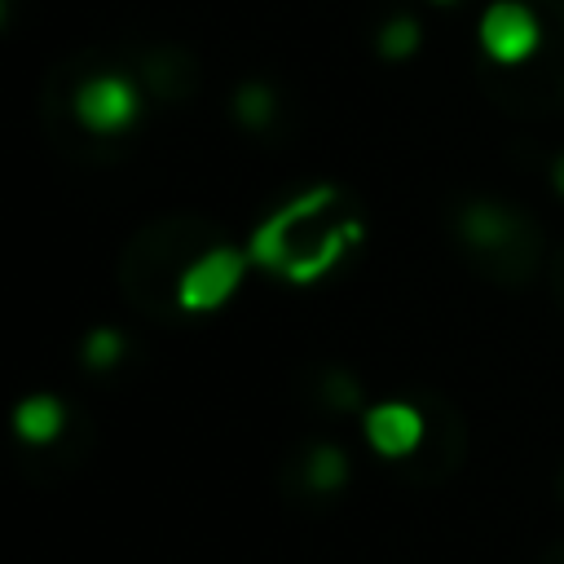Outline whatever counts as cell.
Returning <instances> with one entry per match:
<instances>
[{"mask_svg": "<svg viewBox=\"0 0 564 564\" xmlns=\"http://www.w3.org/2000/svg\"><path fill=\"white\" fill-rule=\"evenodd\" d=\"M467 234L480 238V242H498V238H502V212H494V207H476V212L467 216Z\"/></svg>", "mask_w": 564, "mask_h": 564, "instance_id": "30bf717a", "label": "cell"}, {"mask_svg": "<svg viewBox=\"0 0 564 564\" xmlns=\"http://www.w3.org/2000/svg\"><path fill=\"white\" fill-rule=\"evenodd\" d=\"M555 189H560V194H564V154H560V159H555Z\"/></svg>", "mask_w": 564, "mask_h": 564, "instance_id": "8fae6325", "label": "cell"}, {"mask_svg": "<svg viewBox=\"0 0 564 564\" xmlns=\"http://www.w3.org/2000/svg\"><path fill=\"white\" fill-rule=\"evenodd\" d=\"M308 476H313L322 489H335V485L348 476V463H344V454H339V449L322 445V449L313 454V463H308Z\"/></svg>", "mask_w": 564, "mask_h": 564, "instance_id": "9c48e42d", "label": "cell"}, {"mask_svg": "<svg viewBox=\"0 0 564 564\" xmlns=\"http://www.w3.org/2000/svg\"><path fill=\"white\" fill-rule=\"evenodd\" d=\"M234 110H238V119H242L247 128H264L269 115H273V93H269L264 84H242V88L234 93Z\"/></svg>", "mask_w": 564, "mask_h": 564, "instance_id": "52a82bcc", "label": "cell"}, {"mask_svg": "<svg viewBox=\"0 0 564 564\" xmlns=\"http://www.w3.org/2000/svg\"><path fill=\"white\" fill-rule=\"evenodd\" d=\"M361 427H366L370 449L383 454V458H405V454H414L419 441H423V419H419V410L405 405V401H383V405L366 410V423H361Z\"/></svg>", "mask_w": 564, "mask_h": 564, "instance_id": "277c9868", "label": "cell"}, {"mask_svg": "<svg viewBox=\"0 0 564 564\" xmlns=\"http://www.w3.org/2000/svg\"><path fill=\"white\" fill-rule=\"evenodd\" d=\"M419 44H423V26H419V18H410V13H397V18H388V22L379 26V53H383L388 62L414 57Z\"/></svg>", "mask_w": 564, "mask_h": 564, "instance_id": "8992f818", "label": "cell"}, {"mask_svg": "<svg viewBox=\"0 0 564 564\" xmlns=\"http://www.w3.org/2000/svg\"><path fill=\"white\" fill-rule=\"evenodd\" d=\"M75 119L97 132V137H115V132H128L141 115V93L128 75H88L79 88H75Z\"/></svg>", "mask_w": 564, "mask_h": 564, "instance_id": "7a4b0ae2", "label": "cell"}, {"mask_svg": "<svg viewBox=\"0 0 564 564\" xmlns=\"http://www.w3.org/2000/svg\"><path fill=\"white\" fill-rule=\"evenodd\" d=\"M242 273H247V251H238V247H212V251H203L181 273L176 300H181V308H194V313L216 308V304H225L238 291Z\"/></svg>", "mask_w": 564, "mask_h": 564, "instance_id": "3957f363", "label": "cell"}, {"mask_svg": "<svg viewBox=\"0 0 564 564\" xmlns=\"http://www.w3.org/2000/svg\"><path fill=\"white\" fill-rule=\"evenodd\" d=\"M62 423H66L62 401H57V397H48V392L22 397V401H18V410H13V432H18L22 441H31V445L53 441V436L62 432Z\"/></svg>", "mask_w": 564, "mask_h": 564, "instance_id": "5b68a950", "label": "cell"}, {"mask_svg": "<svg viewBox=\"0 0 564 564\" xmlns=\"http://www.w3.org/2000/svg\"><path fill=\"white\" fill-rule=\"evenodd\" d=\"M119 352H123V339H119L115 330H93V335H88V344H84V361H88L93 370L115 366V361H119Z\"/></svg>", "mask_w": 564, "mask_h": 564, "instance_id": "ba28073f", "label": "cell"}, {"mask_svg": "<svg viewBox=\"0 0 564 564\" xmlns=\"http://www.w3.org/2000/svg\"><path fill=\"white\" fill-rule=\"evenodd\" d=\"M476 44L494 66H524L542 48V22L524 0H494L476 22Z\"/></svg>", "mask_w": 564, "mask_h": 564, "instance_id": "6da1fadb", "label": "cell"}, {"mask_svg": "<svg viewBox=\"0 0 564 564\" xmlns=\"http://www.w3.org/2000/svg\"><path fill=\"white\" fill-rule=\"evenodd\" d=\"M427 4H454V0H427Z\"/></svg>", "mask_w": 564, "mask_h": 564, "instance_id": "7c38bea8", "label": "cell"}]
</instances>
